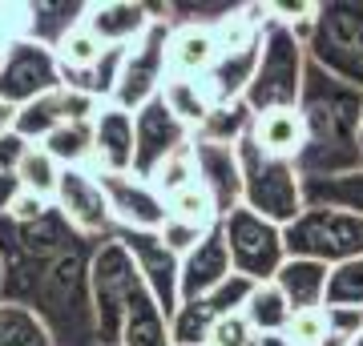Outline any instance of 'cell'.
Segmentation results:
<instances>
[{
  "mask_svg": "<svg viewBox=\"0 0 363 346\" xmlns=\"http://www.w3.org/2000/svg\"><path fill=\"white\" fill-rule=\"evenodd\" d=\"M298 113L307 121V145L295 157L303 181L343 178L363 169L359 129H363V89H351L319 64H307V85L298 97Z\"/></svg>",
  "mask_w": 363,
  "mask_h": 346,
  "instance_id": "1",
  "label": "cell"
},
{
  "mask_svg": "<svg viewBox=\"0 0 363 346\" xmlns=\"http://www.w3.org/2000/svg\"><path fill=\"white\" fill-rule=\"evenodd\" d=\"M295 33L307 45V61L351 89H363V0H319L311 25Z\"/></svg>",
  "mask_w": 363,
  "mask_h": 346,
  "instance_id": "2",
  "label": "cell"
},
{
  "mask_svg": "<svg viewBox=\"0 0 363 346\" xmlns=\"http://www.w3.org/2000/svg\"><path fill=\"white\" fill-rule=\"evenodd\" d=\"M307 45L298 40L291 25H279L267 16L259 40V69L242 101L250 105V113H274V109H298L303 85H307Z\"/></svg>",
  "mask_w": 363,
  "mask_h": 346,
  "instance_id": "3",
  "label": "cell"
},
{
  "mask_svg": "<svg viewBox=\"0 0 363 346\" xmlns=\"http://www.w3.org/2000/svg\"><path fill=\"white\" fill-rule=\"evenodd\" d=\"M238 161H242V205L255 209L259 218L274 221V226H291L307 209L295 161L262 154L250 133L238 142Z\"/></svg>",
  "mask_w": 363,
  "mask_h": 346,
  "instance_id": "4",
  "label": "cell"
},
{
  "mask_svg": "<svg viewBox=\"0 0 363 346\" xmlns=\"http://www.w3.org/2000/svg\"><path fill=\"white\" fill-rule=\"evenodd\" d=\"M89 282H93V310H97V338H101V346H121L130 302L145 282H142V270H138L133 254L125 250V242L117 233H109L97 246Z\"/></svg>",
  "mask_w": 363,
  "mask_h": 346,
  "instance_id": "5",
  "label": "cell"
},
{
  "mask_svg": "<svg viewBox=\"0 0 363 346\" xmlns=\"http://www.w3.org/2000/svg\"><path fill=\"white\" fill-rule=\"evenodd\" d=\"M286 258H311L323 266H343L363 258V218L347 209H327V205H307L291 226H283Z\"/></svg>",
  "mask_w": 363,
  "mask_h": 346,
  "instance_id": "6",
  "label": "cell"
},
{
  "mask_svg": "<svg viewBox=\"0 0 363 346\" xmlns=\"http://www.w3.org/2000/svg\"><path fill=\"white\" fill-rule=\"evenodd\" d=\"M150 8H154V28L125 52L121 81H117L113 97H109V105L125 109V113H138L154 97H162V89H166V81H169L166 52H169V33H174V25L166 21V4H150Z\"/></svg>",
  "mask_w": 363,
  "mask_h": 346,
  "instance_id": "7",
  "label": "cell"
},
{
  "mask_svg": "<svg viewBox=\"0 0 363 346\" xmlns=\"http://www.w3.org/2000/svg\"><path fill=\"white\" fill-rule=\"evenodd\" d=\"M222 233H226V246H230L234 274H242L250 282H274V274L286 262L283 226L259 218L255 209L242 205L230 218H222Z\"/></svg>",
  "mask_w": 363,
  "mask_h": 346,
  "instance_id": "8",
  "label": "cell"
},
{
  "mask_svg": "<svg viewBox=\"0 0 363 346\" xmlns=\"http://www.w3.org/2000/svg\"><path fill=\"white\" fill-rule=\"evenodd\" d=\"M61 61L57 52L37 45V40H21L16 49L4 52V64H0V101L9 105H28L45 97V93L61 89Z\"/></svg>",
  "mask_w": 363,
  "mask_h": 346,
  "instance_id": "9",
  "label": "cell"
},
{
  "mask_svg": "<svg viewBox=\"0 0 363 346\" xmlns=\"http://www.w3.org/2000/svg\"><path fill=\"white\" fill-rule=\"evenodd\" d=\"M117 238L125 242V250L133 254L138 270H142L145 290L154 294V302L162 306L166 318H174L182 306V258L162 242V233L145 230H117Z\"/></svg>",
  "mask_w": 363,
  "mask_h": 346,
  "instance_id": "10",
  "label": "cell"
},
{
  "mask_svg": "<svg viewBox=\"0 0 363 346\" xmlns=\"http://www.w3.org/2000/svg\"><path fill=\"white\" fill-rule=\"evenodd\" d=\"M52 205L65 214V221L73 226L77 233H85V238H109V233H117V221L113 214H109V197H105L101 181L93 178V173H85V169H65L61 173V185H57V197H52Z\"/></svg>",
  "mask_w": 363,
  "mask_h": 346,
  "instance_id": "11",
  "label": "cell"
},
{
  "mask_svg": "<svg viewBox=\"0 0 363 346\" xmlns=\"http://www.w3.org/2000/svg\"><path fill=\"white\" fill-rule=\"evenodd\" d=\"M101 190L109 197V214H113L117 230H145L157 233L169 221L166 197L138 173H101Z\"/></svg>",
  "mask_w": 363,
  "mask_h": 346,
  "instance_id": "12",
  "label": "cell"
},
{
  "mask_svg": "<svg viewBox=\"0 0 363 346\" xmlns=\"http://www.w3.org/2000/svg\"><path fill=\"white\" fill-rule=\"evenodd\" d=\"M138 166V125L133 113L105 105L97 121H93V157L85 161V173L101 178V173H133Z\"/></svg>",
  "mask_w": 363,
  "mask_h": 346,
  "instance_id": "13",
  "label": "cell"
},
{
  "mask_svg": "<svg viewBox=\"0 0 363 346\" xmlns=\"http://www.w3.org/2000/svg\"><path fill=\"white\" fill-rule=\"evenodd\" d=\"M133 125H138V166H133V173L145 178V181H150V173H154L178 145H186L194 137L190 125H182L178 117L169 113V105L162 101V97H154L145 109H138V113H133Z\"/></svg>",
  "mask_w": 363,
  "mask_h": 346,
  "instance_id": "14",
  "label": "cell"
},
{
  "mask_svg": "<svg viewBox=\"0 0 363 346\" xmlns=\"http://www.w3.org/2000/svg\"><path fill=\"white\" fill-rule=\"evenodd\" d=\"M194 154H198V181L210 190L218 218H230L234 209H242V161H238V145H214V142H198L194 137Z\"/></svg>",
  "mask_w": 363,
  "mask_h": 346,
  "instance_id": "15",
  "label": "cell"
},
{
  "mask_svg": "<svg viewBox=\"0 0 363 346\" xmlns=\"http://www.w3.org/2000/svg\"><path fill=\"white\" fill-rule=\"evenodd\" d=\"M234 274L230 262V246H226V233H222V221L202 238L194 254L182 258V302H198V298H210L226 278Z\"/></svg>",
  "mask_w": 363,
  "mask_h": 346,
  "instance_id": "16",
  "label": "cell"
},
{
  "mask_svg": "<svg viewBox=\"0 0 363 346\" xmlns=\"http://www.w3.org/2000/svg\"><path fill=\"white\" fill-rule=\"evenodd\" d=\"M85 28L101 40L105 49H133V45L154 28V8H150V4H138V0H105V4H89Z\"/></svg>",
  "mask_w": 363,
  "mask_h": 346,
  "instance_id": "17",
  "label": "cell"
},
{
  "mask_svg": "<svg viewBox=\"0 0 363 346\" xmlns=\"http://www.w3.org/2000/svg\"><path fill=\"white\" fill-rule=\"evenodd\" d=\"M218 57H222V49H218L214 28H190V25H182V28H174V33H169V52H166L169 77H190V81L206 77Z\"/></svg>",
  "mask_w": 363,
  "mask_h": 346,
  "instance_id": "18",
  "label": "cell"
},
{
  "mask_svg": "<svg viewBox=\"0 0 363 346\" xmlns=\"http://www.w3.org/2000/svg\"><path fill=\"white\" fill-rule=\"evenodd\" d=\"M327 282H331V266L311 262V258H286L283 270L274 274V286L286 294L291 310H319L327 302Z\"/></svg>",
  "mask_w": 363,
  "mask_h": 346,
  "instance_id": "19",
  "label": "cell"
},
{
  "mask_svg": "<svg viewBox=\"0 0 363 346\" xmlns=\"http://www.w3.org/2000/svg\"><path fill=\"white\" fill-rule=\"evenodd\" d=\"M85 13H89V4H81V0H33L28 4V40L57 52V45L69 33L85 25Z\"/></svg>",
  "mask_w": 363,
  "mask_h": 346,
  "instance_id": "20",
  "label": "cell"
},
{
  "mask_svg": "<svg viewBox=\"0 0 363 346\" xmlns=\"http://www.w3.org/2000/svg\"><path fill=\"white\" fill-rule=\"evenodd\" d=\"M250 137H255V145H259L262 154L295 161L303 154V145H307V121H303L298 109H274V113L255 117Z\"/></svg>",
  "mask_w": 363,
  "mask_h": 346,
  "instance_id": "21",
  "label": "cell"
},
{
  "mask_svg": "<svg viewBox=\"0 0 363 346\" xmlns=\"http://www.w3.org/2000/svg\"><path fill=\"white\" fill-rule=\"evenodd\" d=\"M121 346H174L169 334V318L162 314V306L154 302L150 290H138L125 314V330H121Z\"/></svg>",
  "mask_w": 363,
  "mask_h": 346,
  "instance_id": "22",
  "label": "cell"
},
{
  "mask_svg": "<svg viewBox=\"0 0 363 346\" xmlns=\"http://www.w3.org/2000/svg\"><path fill=\"white\" fill-rule=\"evenodd\" d=\"M65 85L61 89L45 93V97H37V101H28L16 109V137H25L28 145H40L49 133H57V129L65 125Z\"/></svg>",
  "mask_w": 363,
  "mask_h": 346,
  "instance_id": "23",
  "label": "cell"
},
{
  "mask_svg": "<svg viewBox=\"0 0 363 346\" xmlns=\"http://www.w3.org/2000/svg\"><path fill=\"white\" fill-rule=\"evenodd\" d=\"M307 205H327V209H347L363 218V169L343 173V178H323V181H303Z\"/></svg>",
  "mask_w": 363,
  "mask_h": 346,
  "instance_id": "24",
  "label": "cell"
},
{
  "mask_svg": "<svg viewBox=\"0 0 363 346\" xmlns=\"http://www.w3.org/2000/svg\"><path fill=\"white\" fill-rule=\"evenodd\" d=\"M242 314H247V322L255 326V334H286V326H291V318H295L286 294L274 282L255 286V294H250V302H247Z\"/></svg>",
  "mask_w": 363,
  "mask_h": 346,
  "instance_id": "25",
  "label": "cell"
},
{
  "mask_svg": "<svg viewBox=\"0 0 363 346\" xmlns=\"http://www.w3.org/2000/svg\"><path fill=\"white\" fill-rule=\"evenodd\" d=\"M255 129V113H250L247 101H234L226 109H214V113L194 129L198 142H214V145H238Z\"/></svg>",
  "mask_w": 363,
  "mask_h": 346,
  "instance_id": "26",
  "label": "cell"
},
{
  "mask_svg": "<svg viewBox=\"0 0 363 346\" xmlns=\"http://www.w3.org/2000/svg\"><path fill=\"white\" fill-rule=\"evenodd\" d=\"M162 101L169 105V113L178 117L182 125H190V133L214 113V105H210V97L202 93V85L190 81V77H169L166 89H162Z\"/></svg>",
  "mask_w": 363,
  "mask_h": 346,
  "instance_id": "27",
  "label": "cell"
},
{
  "mask_svg": "<svg viewBox=\"0 0 363 346\" xmlns=\"http://www.w3.org/2000/svg\"><path fill=\"white\" fill-rule=\"evenodd\" d=\"M166 214L174 221H186V226H198V230H214L218 226V205H214V197H210V190L202 185V181H194V185H186V190L169 193L166 197Z\"/></svg>",
  "mask_w": 363,
  "mask_h": 346,
  "instance_id": "28",
  "label": "cell"
},
{
  "mask_svg": "<svg viewBox=\"0 0 363 346\" xmlns=\"http://www.w3.org/2000/svg\"><path fill=\"white\" fill-rule=\"evenodd\" d=\"M0 346H52V334L28 306L0 302Z\"/></svg>",
  "mask_w": 363,
  "mask_h": 346,
  "instance_id": "29",
  "label": "cell"
},
{
  "mask_svg": "<svg viewBox=\"0 0 363 346\" xmlns=\"http://www.w3.org/2000/svg\"><path fill=\"white\" fill-rule=\"evenodd\" d=\"M45 149H49L65 169H81L93 157V121H65V125L45 137Z\"/></svg>",
  "mask_w": 363,
  "mask_h": 346,
  "instance_id": "30",
  "label": "cell"
},
{
  "mask_svg": "<svg viewBox=\"0 0 363 346\" xmlns=\"http://www.w3.org/2000/svg\"><path fill=\"white\" fill-rule=\"evenodd\" d=\"M61 173H65V166H61V161H57L45 145H28L25 157H21V185H25L28 193L45 197V202H52V197H57Z\"/></svg>",
  "mask_w": 363,
  "mask_h": 346,
  "instance_id": "31",
  "label": "cell"
},
{
  "mask_svg": "<svg viewBox=\"0 0 363 346\" xmlns=\"http://www.w3.org/2000/svg\"><path fill=\"white\" fill-rule=\"evenodd\" d=\"M198 181V154H194V137L186 145H178L174 154L162 161V166L150 173V185H154L162 197H169V193L186 190V185H194Z\"/></svg>",
  "mask_w": 363,
  "mask_h": 346,
  "instance_id": "32",
  "label": "cell"
},
{
  "mask_svg": "<svg viewBox=\"0 0 363 346\" xmlns=\"http://www.w3.org/2000/svg\"><path fill=\"white\" fill-rule=\"evenodd\" d=\"M218 314L206 306V298L198 302H182L178 314L169 318V334H174V346H206L210 330H214Z\"/></svg>",
  "mask_w": 363,
  "mask_h": 346,
  "instance_id": "33",
  "label": "cell"
},
{
  "mask_svg": "<svg viewBox=\"0 0 363 346\" xmlns=\"http://www.w3.org/2000/svg\"><path fill=\"white\" fill-rule=\"evenodd\" d=\"M25 149L28 142L16 137V133L0 137V214H9L13 202L25 193V185H21V157H25Z\"/></svg>",
  "mask_w": 363,
  "mask_h": 346,
  "instance_id": "34",
  "label": "cell"
},
{
  "mask_svg": "<svg viewBox=\"0 0 363 346\" xmlns=\"http://www.w3.org/2000/svg\"><path fill=\"white\" fill-rule=\"evenodd\" d=\"M105 57V45L93 37L89 28L81 25L77 33H69L61 45H57V61H61V73H89L93 64Z\"/></svg>",
  "mask_w": 363,
  "mask_h": 346,
  "instance_id": "35",
  "label": "cell"
},
{
  "mask_svg": "<svg viewBox=\"0 0 363 346\" xmlns=\"http://www.w3.org/2000/svg\"><path fill=\"white\" fill-rule=\"evenodd\" d=\"M323 306H351L363 310V258L343 262L331 270V282H327V302Z\"/></svg>",
  "mask_w": 363,
  "mask_h": 346,
  "instance_id": "36",
  "label": "cell"
},
{
  "mask_svg": "<svg viewBox=\"0 0 363 346\" xmlns=\"http://www.w3.org/2000/svg\"><path fill=\"white\" fill-rule=\"evenodd\" d=\"M255 286L259 282H250V278H242V274H230L226 282L214 290V294L206 298V306L218 314V318H230V314H242L250 302V294H255Z\"/></svg>",
  "mask_w": 363,
  "mask_h": 346,
  "instance_id": "37",
  "label": "cell"
},
{
  "mask_svg": "<svg viewBox=\"0 0 363 346\" xmlns=\"http://www.w3.org/2000/svg\"><path fill=\"white\" fill-rule=\"evenodd\" d=\"M286 338H291V346H319L331 338V326H327V310H298L295 318H291V326H286Z\"/></svg>",
  "mask_w": 363,
  "mask_h": 346,
  "instance_id": "38",
  "label": "cell"
},
{
  "mask_svg": "<svg viewBox=\"0 0 363 346\" xmlns=\"http://www.w3.org/2000/svg\"><path fill=\"white\" fill-rule=\"evenodd\" d=\"M28 40V4L16 0H0V57Z\"/></svg>",
  "mask_w": 363,
  "mask_h": 346,
  "instance_id": "39",
  "label": "cell"
},
{
  "mask_svg": "<svg viewBox=\"0 0 363 346\" xmlns=\"http://www.w3.org/2000/svg\"><path fill=\"white\" fill-rule=\"evenodd\" d=\"M255 326L247 322V314H230V318H218L214 330H210L206 346H255Z\"/></svg>",
  "mask_w": 363,
  "mask_h": 346,
  "instance_id": "40",
  "label": "cell"
},
{
  "mask_svg": "<svg viewBox=\"0 0 363 346\" xmlns=\"http://www.w3.org/2000/svg\"><path fill=\"white\" fill-rule=\"evenodd\" d=\"M157 233H162V242H166L174 254L186 258V254H194L198 246H202V238H206L210 230H198V226H186V221H174V218H169Z\"/></svg>",
  "mask_w": 363,
  "mask_h": 346,
  "instance_id": "41",
  "label": "cell"
},
{
  "mask_svg": "<svg viewBox=\"0 0 363 346\" xmlns=\"http://www.w3.org/2000/svg\"><path fill=\"white\" fill-rule=\"evenodd\" d=\"M323 310H327V326H331L335 338H347V342L363 338V310H351V306H323Z\"/></svg>",
  "mask_w": 363,
  "mask_h": 346,
  "instance_id": "42",
  "label": "cell"
},
{
  "mask_svg": "<svg viewBox=\"0 0 363 346\" xmlns=\"http://www.w3.org/2000/svg\"><path fill=\"white\" fill-rule=\"evenodd\" d=\"M52 209V202H45V197H37V193H21V197H16L13 202V209H9V218L13 221H40L45 218V214H49Z\"/></svg>",
  "mask_w": 363,
  "mask_h": 346,
  "instance_id": "43",
  "label": "cell"
},
{
  "mask_svg": "<svg viewBox=\"0 0 363 346\" xmlns=\"http://www.w3.org/2000/svg\"><path fill=\"white\" fill-rule=\"evenodd\" d=\"M13 129H16V105L0 101V137H9Z\"/></svg>",
  "mask_w": 363,
  "mask_h": 346,
  "instance_id": "44",
  "label": "cell"
},
{
  "mask_svg": "<svg viewBox=\"0 0 363 346\" xmlns=\"http://www.w3.org/2000/svg\"><path fill=\"white\" fill-rule=\"evenodd\" d=\"M259 346H291L286 334H259Z\"/></svg>",
  "mask_w": 363,
  "mask_h": 346,
  "instance_id": "45",
  "label": "cell"
},
{
  "mask_svg": "<svg viewBox=\"0 0 363 346\" xmlns=\"http://www.w3.org/2000/svg\"><path fill=\"white\" fill-rule=\"evenodd\" d=\"M0 294H4V262H0Z\"/></svg>",
  "mask_w": 363,
  "mask_h": 346,
  "instance_id": "46",
  "label": "cell"
},
{
  "mask_svg": "<svg viewBox=\"0 0 363 346\" xmlns=\"http://www.w3.org/2000/svg\"><path fill=\"white\" fill-rule=\"evenodd\" d=\"M359 154H363V129H359Z\"/></svg>",
  "mask_w": 363,
  "mask_h": 346,
  "instance_id": "47",
  "label": "cell"
},
{
  "mask_svg": "<svg viewBox=\"0 0 363 346\" xmlns=\"http://www.w3.org/2000/svg\"><path fill=\"white\" fill-rule=\"evenodd\" d=\"M351 346H363V338H355V342H351Z\"/></svg>",
  "mask_w": 363,
  "mask_h": 346,
  "instance_id": "48",
  "label": "cell"
},
{
  "mask_svg": "<svg viewBox=\"0 0 363 346\" xmlns=\"http://www.w3.org/2000/svg\"><path fill=\"white\" fill-rule=\"evenodd\" d=\"M0 64H4V57H0Z\"/></svg>",
  "mask_w": 363,
  "mask_h": 346,
  "instance_id": "49",
  "label": "cell"
}]
</instances>
